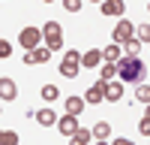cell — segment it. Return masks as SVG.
<instances>
[{
  "instance_id": "obj_9",
  "label": "cell",
  "mask_w": 150,
  "mask_h": 145,
  "mask_svg": "<svg viewBox=\"0 0 150 145\" xmlns=\"http://www.w3.org/2000/svg\"><path fill=\"white\" fill-rule=\"evenodd\" d=\"M33 118H36V121H39V124H42V127H54V124H57V121H60V118H57V115L51 112V109H36V112H33Z\"/></svg>"
},
{
  "instance_id": "obj_6",
  "label": "cell",
  "mask_w": 150,
  "mask_h": 145,
  "mask_svg": "<svg viewBox=\"0 0 150 145\" xmlns=\"http://www.w3.org/2000/svg\"><path fill=\"white\" fill-rule=\"evenodd\" d=\"M132 33H135V24L123 18V21L117 24V27H114V33H111V36H114V42H120V45H123V42H126V39H129Z\"/></svg>"
},
{
  "instance_id": "obj_30",
  "label": "cell",
  "mask_w": 150,
  "mask_h": 145,
  "mask_svg": "<svg viewBox=\"0 0 150 145\" xmlns=\"http://www.w3.org/2000/svg\"><path fill=\"white\" fill-rule=\"evenodd\" d=\"M96 3H102V0H96Z\"/></svg>"
},
{
  "instance_id": "obj_20",
  "label": "cell",
  "mask_w": 150,
  "mask_h": 145,
  "mask_svg": "<svg viewBox=\"0 0 150 145\" xmlns=\"http://www.w3.org/2000/svg\"><path fill=\"white\" fill-rule=\"evenodd\" d=\"M39 94H42V100H48V103H54L57 97H60V91H57V85H45V88H42Z\"/></svg>"
},
{
  "instance_id": "obj_5",
  "label": "cell",
  "mask_w": 150,
  "mask_h": 145,
  "mask_svg": "<svg viewBox=\"0 0 150 145\" xmlns=\"http://www.w3.org/2000/svg\"><path fill=\"white\" fill-rule=\"evenodd\" d=\"M99 9H102V15H108V18H120L123 9H126V0H102Z\"/></svg>"
},
{
  "instance_id": "obj_21",
  "label": "cell",
  "mask_w": 150,
  "mask_h": 145,
  "mask_svg": "<svg viewBox=\"0 0 150 145\" xmlns=\"http://www.w3.org/2000/svg\"><path fill=\"white\" fill-rule=\"evenodd\" d=\"M135 100H138V103H150V85H138V88H135Z\"/></svg>"
},
{
  "instance_id": "obj_3",
  "label": "cell",
  "mask_w": 150,
  "mask_h": 145,
  "mask_svg": "<svg viewBox=\"0 0 150 145\" xmlns=\"http://www.w3.org/2000/svg\"><path fill=\"white\" fill-rule=\"evenodd\" d=\"M18 39H21V48H27V52H30V48H36V45H39V39H45V36H42L39 27H24Z\"/></svg>"
},
{
  "instance_id": "obj_11",
  "label": "cell",
  "mask_w": 150,
  "mask_h": 145,
  "mask_svg": "<svg viewBox=\"0 0 150 145\" xmlns=\"http://www.w3.org/2000/svg\"><path fill=\"white\" fill-rule=\"evenodd\" d=\"M120 57H123V45H120V42H111V45H105V48H102V60H111V64H117Z\"/></svg>"
},
{
  "instance_id": "obj_31",
  "label": "cell",
  "mask_w": 150,
  "mask_h": 145,
  "mask_svg": "<svg viewBox=\"0 0 150 145\" xmlns=\"http://www.w3.org/2000/svg\"><path fill=\"white\" fill-rule=\"evenodd\" d=\"M147 9H150V3H147Z\"/></svg>"
},
{
  "instance_id": "obj_29",
  "label": "cell",
  "mask_w": 150,
  "mask_h": 145,
  "mask_svg": "<svg viewBox=\"0 0 150 145\" xmlns=\"http://www.w3.org/2000/svg\"><path fill=\"white\" fill-rule=\"evenodd\" d=\"M42 3H54V0H42Z\"/></svg>"
},
{
  "instance_id": "obj_26",
  "label": "cell",
  "mask_w": 150,
  "mask_h": 145,
  "mask_svg": "<svg viewBox=\"0 0 150 145\" xmlns=\"http://www.w3.org/2000/svg\"><path fill=\"white\" fill-rule=\"evenodd\" d=\"M63 60H72V64H81V55H78V48H69Z\"/></svg>"
},
{
  "instance_id": "obj_27",
  "label": "cell",
  "mask_w": 150,
  "mask_h": 145,
  "mask_svg": "<svg viewBox=\"0 0 150 145\" xmlns=\"http://www.w3.org/2000/svg\"><path fill=\"white\" fill-rule=\"evenodd\" d=\"M138 130H141V136H150V118H141Z\"/></svg>"
},
{
  "instance_id": "obj_24",
  "label": "cell",
  "mask_w": 150,
  "mask_h": 145,
  "mask_svg": "<svg viewBox=\"0 0 150 145\" xmlns=\"http://www.w3.org/2000/svg\"><path fill=\"white\" fill-rule=\"evenodd\" d=\"M9 55H12V45H9V39H0V57L6 60Z\"/></svg>"
},
{
  "instance_id": "obj_8",
  "label": "cell",
  "mask_w": 150,
  "mask_h": 145,
  "mask_svg": "<svg viewBox=\"0 0 150 145\" xmlns=\"http://www.w3.org/2000/svg\"><path fill=\"white\" fill-rule=\"evenodd\" d=\"M84 100H87V103H102V100H105V82L99 79V82L93 85V88L84 94Z\"/></svg>"
},
{
  "instance_id": "obj_23",
  "label": "cell",
  "mask_w": 150,
  "mask_h": 145,
  "mask_svg": "<svg viewBox=\"0 0 150 145\" xmlns=\"http://www.w3.org/2000/svg\"><path fill=\"white\" fill-rule=\"evenodd\" d=\"M135 36H138L141 42H150V24H141V27L135 30Z\"/></svg>"
},
{
  "instance_id": "obj_17",
  "label": "cell",
  "mask_w": 150,
  "mask_h": 145,
  "mask_svg": "<svg viewBox=\"0 0 150 145\" xmlns=\"http://www.w3.org/2000/svg\"><path fill=\"white\" fill-rule=\"evenodd\" d=\"M99 76H102V82H111L117 76V64H111V60H102V72H99Z\"/></svg>"
},
{
  "instance_id": "obj_18",
  "label": "cell",
  "mask_w": 150,
  "mask_h": 145,
  "mask_svg": "<svg viewBox=\"0 0 150 145\" xmlns=\"http://www.w3.org/2000/svg\"><path fill=\"white\" fill-rule=\"evenodd\" d=\"M90 139H93V133H90V130H81V127H78V130L72 133V142H75V145H87Z\"/></svg>"
},
{
  "instance_id": "obj_1",
  "label": "cell",
  "mask_w": 150,
  "mask_h": 145,
  "mask_svg": "<svg viewBox=\"0 0 150 145\" xmlns=\"http://www.w3.org/2000/svg\"><path fill=\"white\" fill-rule=\"evenodd\" d=\"M141 72H144V64H141L138 57H126V55H123V57L117 60V76H120L123 82H138Z\"/></svg>"
},
{
  "instance_id": "obj_15",
  "label": "cell",
  "mask_w": 150,
  "mask_h": 145,
  "mask_svg": "<svg viewBox=\"0 0 150 145\" xmlns=\"http://www.w3.org/2000/svg\"><path fill=\"white\" fill-rule=\"evenodd\" d=\"M111 136V124H108V121H99V124L93 127V139H99V142H105Z\"/></svg>"
},
{
  "instance_id": "obj_19",
  "label": "cell",
  "mask_w": 150,
  "mask_h": 145,
  "mask_svg": "<svg viewBox=\"0 0 150 145\" xmlns=\"http://www.w3.org/2000/svg\"><path fill=\"white\" fill-rule=\"evenodd\" d=\"M78 67H81V64H72V60H63V64H60V72H63L66 79H75V76H78Z\"/></svg>"
},
{
  "instance_id": "obj_16",
  "label": "cell",
  "mask_w": 150,
  "mask_h": 145,
  "mask_svg": "<svg viewBox=\"0 0 150 145\" xmlns=\"http://www.w3.org/2000/svg\"><path fill=\"white\" fill-rule=\"evenodd\" d=\"M84 103H87V100H81V97H69V100H66V112L81 115V112H84Z\"/></svg>"
},
{
  "instance_id": "obj_10",
  "label": "cell",
  "mask_w": 150,
  "mask_h": 145,
  "mask_svg": "<svg viewBox=\"0 0 150 145\" xmlns=\"http://www.w3.org/2000/svg\"><path fill=\"white\" fill-rule=\"evenodd\" d=\"M120 97H123V82H114V79H111V82H105V100L117 103Z\"/></svg>"
},
{
  "instance_id": "obj_7",
  "label": "cell",
  "mask_w": 150,
  "mask_h": 145,
  "mask_svg": "<svg viewBox=\"0 0 150 145\" xmlns=\"http://www.w3.org/2000/svg\"><path fill=\"white\" fill-rule=\"evenodd\" d=\"M57 127H60V133H63V136H72V133L78 130V115H72V112H66L63 118L57 121Z\"/></svg>"
},
{
  "instance_id": "obj_25",
  "label": "cell",
  "mask_w": 150,
  "mask_h": 145,
  "mask_svg": "<svg viewBox=\"0 0 150 145\" xmlns=\"http://www.w3.org/2000/svg\"><path fill=\"white\" fill-rule=\"evenodd\" d=\"M63 9L66 12H78L81 9V0H63Z\"/></svg>"
},
{
  "instance_id": "obj_28",
  "label": "cell",
  "mask_w": 150,
  "mask_h": 145,
  "mask_svg": "<svg viewBox=\"0 0 150 145\" xmlns=\"http://www.w3.org/2000/svg\"><path fill=\"white\" fill-rule=\"evenodd\" d=\"M144 118H150V103H147V112H144Z\"/></svg>"
},
{
  "instance_id": "obj_2",
  "label": "cell",
  "mask_w": 150,
  "mask_h": 145,
  "mask_svg": "<svg viewBox=\"0 0 150 145\" xmlns=\"http://www.w3.org/2000/svg\"><path fill=\"white\" fill-rule=\"evenodd\" d=\"M42 36H45V45L51 48V52L63 48V27H60L57 21H48L45 27H42Z\"/></svg>"
},
{
  "instance_id": "obj_4",
  "label": "cell",
  "mask_w": 150,
  "mask_h": 145,
  "mask_svg": "<svg viewBox=\"0 0 150 145\" xmlns=\"http://www.w3.org/2000/svg\"><path fill=\"white\" fill-rule=\"evenodd\" d=\"M48 57H51V48H48V45H36V48H30V52L27 55H24V64H45V60Z\"/></svg>"
},
{
  "instance_id": "obj_13",
  "label": "cell",
  "mask_w": 150,
  "mask_h": 145,
  "mask_svg": "<svg viewBox=\"0 0 150 145\" xmlns=\"http://www.w3.org/2000/svg\"><path fill=\"white\" fill-rule=\"evenodd\" d=\"M15 94H18V88H15V82L12 79H0V97L9 103V100H15Z\"/></svg>"
},
{
  "instance_id": "obj_14",
  "label": "cell",
  "mask_w": 150,
  "mask_h": 145,
  "mask_svg": "<svg viewBox=\"0 0 150 145\" xmlns=\"http://www.w3.org/2000/svg\"><path fill=\"white\" fill-rule=\"evenodd\" d=\"M138 52H141V39L138 36H129V39L123 42V55L126 57H138Z\"/></svg>"
},
{
  "instance_id": "obj_22",
  "label": "cell",
  "mask_w": 150,
  "mask_h": 145,
  "mask_svg": "<svg viewBox=\"0 0 150 145\" xmlns=\"http://www.w3.org/2000/svg\"><path fill=\"white\" fill-rule=\"evenodd\" d=\"M15 142H18L15 130H3V133H0V145H15Z\"/></svg>"
},
{
  "instance_id": "obj_12",
  "label": "cell",
  "mask_w": 150,
  "mask_h": 145,
  "mask_svg": "<svg viewBox=\"0 0 150 145\" xmlns=\"http://www.w3.org/2000/svg\"><path fill=\"white\" fill-rule=\"evenodd\" d=\"M102 64V48H90L81 55V67H99Z\"/></svg>"
}]
</instances>
